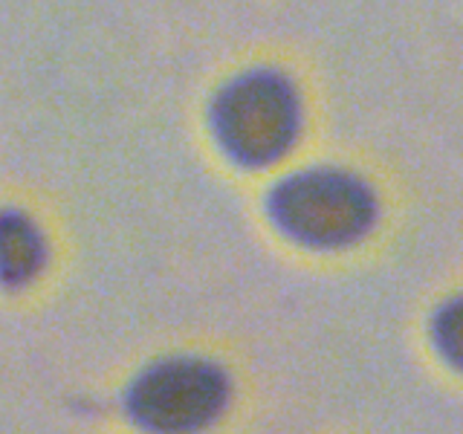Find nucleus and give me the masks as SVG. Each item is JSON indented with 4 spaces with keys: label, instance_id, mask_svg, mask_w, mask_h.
I'll use <instances>...</instances> for the list:
<instances>
[{
    "label": "nucleus",
    "instance_id": "obj_1",
    "mask_svg": "<svg viewBox=\"0 0 463 434\" xmlns=\"http://www.w3.org/2000/svg\"><path fill=\"white\" fill-rule=\"evenodd\" d=\"M212 125L217 142L238 163L255 168L275 163L296 139V93L279 72H246L214 99Z\"/></svg>",
    "mask_w": 463,
    "mask_h": 434
},
{
    "label": "nucleus",
    "instance_id": "obj_2",
    "mask_svg": "<svg viewBox=\"0 0 463 434\" xmlns=\"http://www.w3.org/2000/svg\"><path fill=\"white\" fill-rule=\"evenodd\" d=\"M269 212L275 223L298 243L345 246L368 231L373 200L351 174L304 171L275 188Z\"/></svg>",
    "mask_w": 463,
    "mask_h": 434
},
{
    "label": "nucleus",
    "instance_id": "obj_3",
    "mask_svg": "<svg viewBox=\"0 0 463 434\" xmlns=\"http://www.w3.org/2000/svg\"><path fill=\"white\" fill-rule=\"evenodd\" d=\"M226 405V376L203 359H165L148 368L128 394V411L154 431H194Z\"/></svg>",
    "mask_w": 463,
    "mask_h": 434
},
{
    "label": "nucleus",
    "instance_id": "obj_4",
    "mask_svg": "<svg viewBox=\"0 0 463 434\" xmlns=\"http://www.w3.org/2000/svg\"><path fill=\"white\" fill-rule=\"evenodd\" d=\"M43 264L38 229L21 212H0V284L24 287Z\"/></svg>",
    "mask_w": 463,
    "mask_h": 434
},
{
    "label": "nucleus",
    "instance_id": "obj_5",
    "mask_svg": "<svg viewBox=\"0 0 463 434\" xmlns=\"http://www.w3.org/2000/svg\"><path fill=\"white\" fill-rule=\"evenodd\" d=\"M440 336L446 344V356H455L460 365H463V301L458 307H452L446 313L443 325H440Z\"/></svg>",
    "mask_w": 463,
    "mask_h": 434
}]
</instances>
